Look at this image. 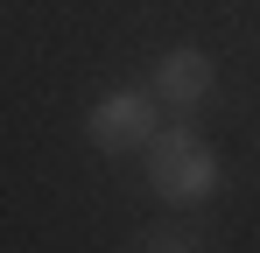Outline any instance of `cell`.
Masks as SVG:
<instances>
[{
  "label": "cell",
  "instance_id": "3957f363",
  "mask_svg": "<svg viewBox=\"0 0 260 253\" xmlns=\"http://www.w3.org/2000/svg\"><path fill=\"white\" fill-rule=\"evenodd\" d=\"M155 99H162V113H176V120H190V113H204L218 91V56L211 49H197V42H176V49H162V64H155Z\"/></svg>",
  "mask_w": 260,
  "mask_h": 253
},
{
  "label": "cell",
  "instance_id": "7a4b0ae2",
  "mask_svg": "<svg viewBox=\"0 0 260 253\" xmlns=\"http://www.w3.org/2000/svg\"><path fill=\"white\" fill-rule=\"evenodd\" d=\"M162 99H155V84H113V91H99L85 113V141L99 155H141L155 134H162Z\"/></svg>",
  "mask_w": 260,
  "mask_h": 253
},
{
  "label": "cell",
  "instance_id": "6da1fadb",
  "mask_svg": "<svg viewBox=\"0 0 260 253\" xmlns=\"http://www.w3.org/2000/svg\"><path fill=\"white\" fill-rule=\"evenodd\" d=\"M141 162H148V190L162 204H176V211L211 204L218 190H225V162H218V148L190 120H162V134L141 148Z\"/></svg>",
  "mask_w": 260,
  "mask_h": 253
},
{
  "label": "cell",
  "instance_id": "277c9868",
  "mask_svg": "<svg viewBox=\"0 0 260 253\" xmlns=\"http://www.w3.org/2000/svg\"><path fill=\"white\" fill-rule=\"evenodd\" d=\"M141 253H204V239L169 218V225H148V232H141Z\"/></svg>",
  "mask_w": 260,
  "mask_h": 253
}]
</instances>
